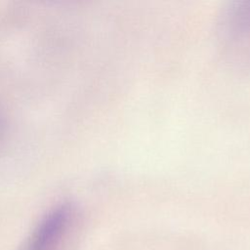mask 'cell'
Returning <instances> with one entry per match:
<instances>
[{"label": "cell", "instance_id": "obj_1", "mask_svg": "<svg viewBox=\"0 0 250 250\" xmlns=\"http://www.w3.org/2000/svg\"><path fill=\"white\" fill-rule=\"evenodd\" d=\"M73 217L69 204H60L38 223L28 239L25 250H54L66 232Z\"/></svg>", "mask_w": 250, "mask_h": 250}]
</instances>
